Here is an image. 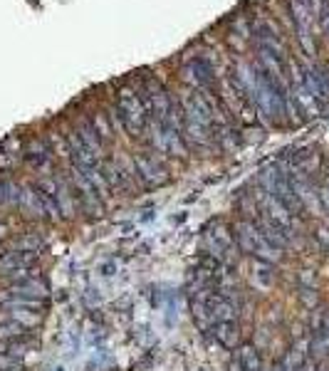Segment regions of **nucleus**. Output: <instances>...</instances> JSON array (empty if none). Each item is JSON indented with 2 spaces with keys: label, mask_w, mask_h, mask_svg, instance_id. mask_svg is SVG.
<instances>
[{
  "label": "nucleus",
  "mask_w": 329,
  "mask_h": 371,
  "mask_svg": "<svg viewBox=\"0 0 329 371\" xmlns=\"http://www.w3.org/2000/svg\"><path fill=\"white\" fill-rule=\"evenodd\" d=\"M230 230H233V238H235V243H238V248H241V252L250 255L253 260H263V263L278 265V263H282V258H285V252L272 246L270 240L260 233L253 220L238 218Z\"/></svg>",
  "instance_id": "f257e3e1"
},
{
  "label": "nucleus",
  "mask_w": 329,
  "mask_h": 371,
  "mask_svg": "<svg viewBox=\"0 0 329 371\" xmlns=\"http://www.w3.org/2000/svg\"><path fill=\"white\" fill-rule=\"evenodd\" d=\"M203 252H208L215 260H221L226 267H235L238 258H241V248L235 243L233 230L226 228L223 223H213V226L206 228V233H203Z\"/></svg>",
  "instance_id": "f03ea898"
},
{
  "label": "nucleus",
  "mask_w": 329,
  "mask_h": 371,
  "mask_svg": "<svg viewBox=\"0 0 329 371\" xmlns=\"http://www.w3.org/2000/svg\"><path fill=\"white\" fill-rule=\"evenodd\" d=\"M253 201L258 203L260 213H265L267 218L275 220L278 226H282L285 230H292V233H302V230H300V218H297V215L290 213V208H287L285 203H280L272 193L258 189L253 193Z\"/></svg>",
  "instance_id": "7ed1b4c3"
},
{
  "label": "nucleus",
  "mask_w": 329,
  "mask_h": 371,
  "mask_svg": "<svg viewBox=\"0 0 329 371\" xmlns=\"http://www.w3.org/2000/svg\"><path fill=\"white\" fill-rule=\"evenodd\" d=\"M38 300V302H45L50 297V285L45 283L42 277H35V280H27V283L20 285H8V287L0 289V304L10 302V300Z\"/></svg>",
  "instance_id": "20e7f679"
},
{
  "label": "nucleus",
  "mask_w": 329,
  "mask_h": 371,
  "mask_svg": "<svg viewBox=\"0 0 329 371\" xmlns=\"http://www.w3.org/2000/svg\"><path fill=\"white\" fill-rule=\"evenodd\" d=\"M40 252H25V250H5L0 258V275L13 270H25V267H35L38 265Z\"/></svg>",
  "instance_id": "39448f33"
},
{
  "label": "nucleus",
  "mask_w": 329,
  "mask_h": 371,
  "mask_svg": "<svg viewBox=\"0 0 329 371\" xmlns=\"http://www.w3.org/2000/svg\"><path fill=\"white\" fill-rule=\"evenodd\" d=\"M20 211L32 220H45L47 218V211H45L42 193L40 189H32V186H23V195H20Z\"/></svg>",
  "instance_id": "423d86ee"
},
{
  "label": "nucleus",
  "mask_w": 329,
  "mask_h": 371,
  "mask_svg": "<svg viewBox=\"0 0 329 371\" xmlns=\"http://www.w3.org/2000/svg\"><path fill=\"white\" fill-rule=\"evenodd\" d=\"M215 342L223 346V349H241L243 346V332L238 322H218L213 329Z\"/></svg>",
  "instance_id": "0eeeda50"
},
{
  "label": "nucleus",
  "mask_w": 329,
  "mask_h": 371,
  "mask_svg": "<svg viewBox=\"0 0 329 371\" xmlns=\"http://www.w3.org/2000/svg\"><path fill=\"white\" fill-rule=\"evenodd\" d=\"M136 173L141 176L146 189L161 186V183H166V178H169L166 176V171L158 164H154V161H149V158H136Z\"/></svg>",
  "instance_id": "6e6552de"
},
{
  "label": "nucleus",
  "mask_w": 329,
  "mask_h": 371,
  "mask_svg": "<svg viewBox=\"0 0 329 371\" xmlns=\"http://www.w3.org/2000/svg\"><path fill=\"white\" fill-rule=\"evenodd\" d=\"M0 320H13V322H18V324H23L25 329H32L42 322V309L5 307V315H0Z\"/></svg>",
  "instance_id": "1a4fd4ad"
},
{
  "label": "nucleus",
  "mask_w": 329,
  "mask_h": 371,
  "mask_svg": "<svg viewBox=\"0 0 329 371\" xmlns=\"http://www.w3.org/2000/svg\"><path fill=\"white\" fill-rule=\"evenodd\" d=\"M208 304H210V315H213L215 324H218V322H238V312H241V309L235 307L233 302H228L226 297L218 295V292L210 297Z\"/></svg>",
  "instance_id": "9d476101"
},
{
  "label": "nucleus",
  "mask_w": 329,
  "mask_h": 371,
  "mask_svg": "<svg viewBox=\"0 0 329 371\" xmlns=\"http://www.w3.org/2000/svg\"><path fill=\"white\" fill-rule=\"evenodd\" d=\"M238 371H265L258 346L243 344L241 349H238Z\"/></svg>",
  "instance_id": "9b49d317"
},
{
  "label": "nucleus",
  "mask_w": 329,
  "mask_h": 371,
  "mask_svg": "<svg viewBox=\"0 0 329 371\" xmlns=\"http://www.w3.org/2000/svg\"><path fill=\"white\" fill-rule=\"evenodd\" d=\"M255 287L260 289H270L275 285V267L270 263H263V260H253V275H250Z\"/></svg>",
  "instance_id": "f8f14e48"
},
{
  "label": "nucleus",
  "mask_w": 329,
  "mask_h": 371,
  "mask_svg": "<svg viewBox=\"0 0 329 371\" xmlns=\"http://www.w3.org/2000/svg\"><path fill=\"white\" fill-rule=\"evenodd\" d=\"M310 357L315 361H324L329 359V332L324 329H317L315 334L310 337Z\"/></svg>",
  "instance_id": "ddd939ff"
},
{
  "label": "nucleus",
  "mask_w": 329,
  "mask_h": 371,
  "mask_svg": "<svg viewBox=\"0 0 329 371\" xmlns=\"http://www.w3.org/2000/svg\"><path fill=\"white\" fill-rule=\"evenodd\" d=\"M45 246H47V240L42 238V235L38 233H25L20 235V238L13 240V246H10V250H25V252H42Z\"/></svg>",
  "instance_id": "4468645a"
},
{
  "label": "nucleus",
  "mask_w": 329,
  "mask_h": 371,
  "mask_svg": "<svg viewBox=\"0 0 329 371\" xmlns=\"http://www.w3.org/2000/svg\"><path fill=\"white\" fill-rule=\"evenodd\" d=\"M27 329L23 324L13 320H0V342H15V339H23L27 337Z\"/></svg>",
  "instance_id": "2eb2a0df"
},
{
  "label": "nucleus",
  "mask_w": 329,
  "mask_h": 371,
  "mask_svg": "<svg viewBox=\"0 0 329 371\" xmlns=\"http://www.w3.org/2000/svg\"><path fill=\"white\" fill-rule=\"evenodd\" d=\"M5 280L8 285H20V283H27V280H35V277H42L35 267H25V270H13V272H5V275H0Z\"/></svg>",
  "instance_id": "dca6fc26"
},
{
  "label": "nucleus",
  "mask_w": 329,
  "mask_h": 371,
  "mask_svg": "<svg viewBox=\"0 0 329 371\" xmlns=\"http://www.w3.org/2000/svg\"><path fill=\"white\" fill-rule=\"evenodd\" d=\"M32 342H35V339H27V337L10 342V344H8V354H10V357H15V359H18V361H23V359H25V354L30 352Z\"/></svg>",
  "instance_id": "f3484780"
},
{
  "label": "nucleus",
  "mask_w": 329,
  "mask_h": 371,
  "mask_svg": "<svg viewBox=\"0 0 329 371\" xmlns=\"http://www.w3.org/2000/svg\"><path fill=\"white\" fill-rule=\"evenodd\" d=\"M27 161H30L32 166H38V169H42V166L47 164V149H45L42 144H32L30 152H27Z\"/></svg>",
  "instance_id": "a211bd4d"
},
{
  "label": "nucleus",
  "mask_w": 329,
  "mask_h": 371,
  "mask_svg": "<svg viewBox=\"0 0 329 371\" xmlns=\"http://www.w3.org/2000/svg\"><path fill=\"white\" fill-rule=\"evenodd\" d=\"M300 300H302V302L307 304L310 309H315L317 302H319V297H317L315 287H302V289H300Z\"/></svg>",
  "instance_id": "6ab92c4d"
},
{
  "label": "nucleus",
  "mask_w": 329,
  "mask_h": 371,
  "mask_svg": "<svg viewBox=\"0 0 329 371\" xmlns=\"http://www.w3.org/2000/svg\"><path fill=\"white\" fill-rule=\"evenodd\" d=\"M15 366H23V361H18V359L10 357V354H0V371L15 369Z\"/></svg>",
  "instance_id": "aec40b11"
},
{
  "label": "nucleus",
  "mask_w": 329,
  "mask_h": 371,
  "mask_svg": "<svg viewBox=\"0 0 329 371\" xmlns=\"http://www.w3.org/2000/svg\"><path fill=\"white\" fill-rule=\"evenodd\" d=\"M315 240L322 248H329V228H324V226L317 228V230H315Z\"/></svg>",
  "instance_id": "412c9836"
},
{
  "label": "nucleus",
  "mask_w": 329,
  "mask_h": 371,
  "mask_svg": "<svg viewBox=\"0 0 329 371\" xmlns=\"http://www.w3.org/2000/svg\"><path fill=\"white\" fill-rule=\"evenodd\" d=\"M319 201H322L324 213H329V189H327V186H322V189H319Z\"/></svg>",
  "instance_id": "4be33fe9"
},
{
  "label": "nucleus",
  "mask_w": 329,
  "mask_h": 371,
  "mask_svg": "<svg viewBox=\"0 0 329 371\" xmlns=\"http://www.w3.org/2000/svg\"><path fill=\"white\" fill-rule=\"evenodd\" d=\"M0 206H8V193H5V181H0Z\"/></svg>",
  "instance_id": "5701e85b"
},
{
  "label": "nucleus",
  "mask_w": 329,
  "mask_h": 371,
  "mask_svg": "<svg viewBox=\"0 0 329 371\" xmlns=\"http://www.w3.org/2000/svg\"><path fill=\"white\" fill-rule=\"evenodd\" d=\"M8 235H10V230H8V226H5V223H0V240H5Z\"/></svg>",
  "instance_id": "b1692460"
},
{
  "label": "nucleus",
  "mask_w": 329,
  "mask_h": 371,
  "mask_svg": "<svg viewBox=\"0 0 329 371\" xmlns=\"http://www.w3.org/2000/svg\"><path fill=\"white\" fill-rule=\"evenodd\" d=\"M8 371H23V366H15V369H8Z\"/></svg>",
  "instance_id": "393cba45"
},
{
  "label": "nucleus",
  "mask_w": 329,
  "mask_h": 371,
  "mask_svg": "<svg viewBox=\"0 0 329 371\" xmlns=\"http://www.w3.org/2000/svg\"><path fill=\"white\" fill-rule=\"evenodd\" d=\"M297 371H302V366H300V369H297Z\"/></svg>",
  "instance_id": "a878e982"
},
{
  "label": "nucleus",
  "mask_w": 329,
  "mask_h": 371,
  "mask_svg": "<svg viewBox=\"0 0 329 371\" xmlns=\"http://www.w3.org/2000/svg\"><path fill=\"white\" fill-rule=\"evenodd\" d=\"M322 371H329V369H322Z\"/></svg>",
  "instance_id": "bb28decb"
}]
</instances>
